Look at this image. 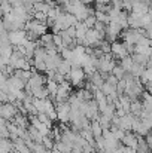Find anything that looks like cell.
<instances>
[{
  "label": "cell",
  "mask_w": 152,
  "mask_h": 153,
  "mask_svg": "<svg viewBox=\"0 0 152 153\" xmlns=\"http://www.w3.org/2000/svg\"><path fill=\"white\" fill-rule=\"evenodd\" d=\"M72 153H82V149H79V147H73V149H72Z\"/></svg>",
  "instance_id": "cell-26"
},
{
  "label": "cell",
  "mask_w": 152,
  "mask_h": 153,
  "mask_svg": "<svg viewBox=\"0 0 152 153\" xmlns=\"http://www.w3.org/2000/svg\"><path fill=\"white\" fill-rule=\"evenodd\" d=\"M88 82H90L94 88L100 89L101 86H103V83H104V77H103V74H101L100 71H96V73H93L91 76H88Z\"/></svg>",
  "instance_id": "cell-8"
},
{
  "label": "cell",
  "mask_w": 152,
  "mask_h": 153,
  "mask_svg": "<svg viewBox=\"0 0 152 153\" xmlns=\"http://www.w3.org/2000/svg\"><path fill=\"white\" fill-rule=\"evenodd\" d=\"M85 77H87V74L84 73V70L81 67H72L70 73L67 74V80L70 82L72 86H81V85H84Z\"/></svg>",
  "instance_id": "cell-1"
},
{
  "label": "cell",
  "mask_w": 152,
  "mask_h": 153,
  "mask_svg": "<svg viewBox=\"0 0 152 153\" xmlns=\"http://www.w3.org/2000/svg\"><path fill=\"white\" fill-rule=\"evenodd\" d=\"M27 40V31L25 30H16V31H9V43L12 46H21Z\"/></svg>",
  "instance_id": "cell-4"
},
{
  "label": "cell",
  "mask_w": 152,
  "mask_h": 153,
  "mask_svg": "<svg viewBox=\"0 0 152 153\" xmlns=\"http://www.w3.org/2000/svg\"><path fill=\"white\" fill-rule=\"evenodd\" d=\"M70 104L66 102H61V104H55V111H57V119L61 122V123H69L70 122Z\"/></svg>",
  "instance_id": "cell-2"
},
{
  "label": "cell",
  "mask_w": 152,
  "mask_h": 153,
  "mask_svg": "<svg viewBox=\"0 0 152 153\" xmlns=\"http://www.w3.org/2000/svg\"><path fill=\"white\" fill-rule=\"evenodd\" d=\"M110 132L113 134V137H115L118 141H121L122 137H124V134H125V131H122V129H119V128H116V126H110Z\"/></svg>",
  "instance_id": "cell-20"
},
{
  "label": "cell",
  "mask_w": 152,
  "mask_h": 153,
  "mask_svg": "<svg viewBox=\"0 0 152 153\" xmlns=\"http://www.w3.org/2000/svg\"><path fill=\"white\" fill-rule=\"evenodd\" d=\"M151 153H152V150H151Z\"/></svg>",
  "instance_id": "cell-34"
},
{
  "label": "cell",
  "mask_w": 152,
  "mask_h": 153,
  "mask_svg": "<svg viewBox=\"0 0 152 153\" xmlns=\"http://www.w3.org/2000/svg\"><path fill=\"white\" fill-rule=\"evenodd\" d=\"M96 4H112V0H96Z\"/></svg>",
  "instance_id": "cell-24"
},
{
  "label": "cell",
  "mask_w": 152,
  "mask_h": 153,
  "mask_svg": "<svg viewBox=\"0 0 152 153\" xmlns=\"http://www.w3.org/2000/svg\"><path fill=\"white\" fill-rule=\"evenodd\" d=\"M148 3H149V6H152V0H148Z\"/></svg>",
  "instance_id": "cell-30"
},
{
  "label": "cell",
  "mask_w": 152,
  "mask_h": 153,
  "mask_svg": "<svg viewBox=\"0 0 152 153\" xmlns=\"http://www.w3.org/2000/svg\"><path fill=\"white\" fill-rule=\"evenodd\" d=\"M51 153H61V152H60V150H58V149H55V147H54V149H52V150H51Z\"/></svg>",
  "instance_id": "cell-28"
},
{
  "label": "cell",
  "mask_w": 152,
  "mask_h": 153,
  "mask_svg": "<svg viewBox=\"0 0 152 153\" xmlns=\"http://www.w3.org/2000/svg\"><path fill=\"white\" fill-rule=\"evenodd\" d=\"M148 10H149V3H148V0H136V1H133L131 13L142 16V15H146Z\"/></svg>",
  "instance_id": "cell-5"
},
{
  "label": "cell",
  "mask_w": 152,
  "mask_h": 153,
  "mask_svg": "<svg viewBox=\"0 0 152 153\" xmlns=\"http://www.w3.org/2000/svg\"><path fill=\"white\" fill-rule=\"evenodd\" d=\"M140 101H142V105H143V110L152 113V94H149L148 91H145L142 94V100Z\"/></svg>",
  "instance_id": "cell-9"
},
{
  "label": "cell",
  "mask_w": 152,
  "mask_h": 153,
  "mask_svg": "<svg viewBox=\"0 0 152 153\" xmlns=\"http://www.w3.org/2000/svg\"><path fill=\"white\" fill-rule=\"evenodd\" d=\"M148 39L152 42V31H148Z\"/></svg>",
  "instance_id": "cell-29"
},
{
  "label": "cell",
  "mask_w": 152,
  "mask_h": 153,
  "mask_svg": "<svg viewBox=\"0 0 152 153\" xmlns=\"http://www.w3.org/2000/svg\"><path fill=\"white\" fill-rule=\"evenodd\" d=\"M90 129H91V132H93L94 138L101 137V134H103V128H101L100 122H99L97 119H96V120H91V123H90Z\"/></svg>",
  "instance_id": "cell-12"
},
{
  "label": "cell",
  "mask_w": 152,
  "mask_h": 153,
  "mask_svg": "<svg viewBox=\"0 0 152 153\" xmlns=\"http://www.w3.org/2000/svg\"><path fill=\"white\" fill-rule=\"evenodd\" d=\"M124 149H125V146H118V147L113 150V153H124Z\"/></svg>",
  "instance_id": "cell-25"
},
{
  "label": "cell",
  "mask_w": 152,
  "mask_h": 153,
  "mask_svg": "<svg viewBox=\"0 0 152 153\" xmlns=\"http://www.w3.org/2000/svg\"><path fill=\"white\" fill-rule=\"evenodd\" d=\"M93 1H96V0H81V3H84V4H90Z\"/></svg>",
  "instance_id": "cell-27"
},
{
  "label": "cell",
  "mask_w": 152,
  "mask_h": 153,
  "mask_svg": "<svg viewBox=\"0 0 152 153\" xmlns=\"http://www.w3.org/2000/svg\"><path fill=\"white\" fill-rule=\"evenodd\" d=\"M112 1H121V3H122V1H124V0H112Z\"/></svg>",
  "instance_id": "cell-31"
},
{
  "label": "cell",
  "mask_w": 152,
  "mask_h": 153,
  "mask_svg": "<svg viewBox=\"0 0 152 153\" xmlns=\"http://www.w3.org/2000/svg\"><path fill=\"white\" fill-rule=\"evenodd\" d=\"M131 1H136V0H131Z\"/></svg>",
  "instance_id": "cell-33"
},
{
  "label": "cell",
  "mask_w": 152,
  "mask_h": 153,
  "mask_svg": "<svg viewBox=\"0 0 152 153\" xmlns=\"http://www.w3.org/2000/svg\"><path fill=\"white\" fill-rule=\"evenodd\" d=\"M45 88H46V91H48V94H49L51 98H54L55 97V94H57V89H58V83L57 82H54V80H46V85H45Z\"/></svg>",
  "instance_id": "cell-15"
},
{
  "label": "cell",
  "mask_w": 152,
  "mask_h": 153,
  "mask_svg": "<svg viewBox=\"0 0 152 153\" xmlns=\"http://www.w3.org/2000/svg\"><path fill=\"white\" fill-rule=\"evenodd\" d=\"M100 91L106 95V97H107V95H110L112 92H115V91H116V88H115V86H112V85H109L107 82H104V83H103V86L100 88Z\"/></svg>",
  "instance_id": "cell-19"
},
{
  "label": "cell",
  "mask_w": 152,
  "mask_h": 153,
  "mask_svg": "<svg viewBox=\"0 0 152 153\" xmlns=\"http://www.w3.org/2000/svg\"><path fill=\"white\" fill-rule=\"evenodd\" d=\"M70 70H72V64H70V61H66V59H63V61L60 62L58 68H57V71H58L60 74L66 76V77H67V74L70 73Z\"/></svg>",
  "instance_id": "cell-14"
},
{
  "label": "cell",
  "mask_w": 152,
  "mask_h": 153,
  "mask_svg": "<svg viewBox=\"0 0 152 153\" xmlns=\"http://www.w3.org/2000/svg\"><path fill=\"white\" fill-rule=\"evenodd\" d=\"M145 141H146L148 147H149V149L152 150V134H151V132H149V134H148V135L145 137Z\"/></svg>",
  "instance_id": "cell-23"
},
{
  "label": "cell",
  "mask_w": 152,
  "mask_h": 153,
  "mask_svg": "<svg viewBox=\"0 0 152 153\" xmlns=\"http://www.w3.org/2000/svg\"><path fill=\"white\" fill-rule=\"evenodd\" d=\"M64 19H66V25H67V28L69 27H75L79 21L76 19V16L75 15H72V13H64Z\"/></svg>",
  "instance_id": "cell-17"
},
{
  "label": "cell",
  "mask_w": 152,
  "mask_h": 153,
  "mask_svg": "<svg viewBox=\"0 0 152 153\" xmlns=\"http://www.w3.org/2000/svg\"><path fill=\"white\" fill-rule=\"evenodd\" d=\"M96 22H97V19H96V16L94 15H90L82 24L88 28V30H91V28H94V25H96Z\"/></svg>",
  "instance_id": "cell-21"
},
{
  "label": "cell",
  "mask_w": 152,
  "mask_h": 153,
  "mask_svg": "<svg viewBox=\"0 0 152 153\" xmlns=\"http://www.w3.org/2000/svg\"><path fill=\"white\" fill-rule=\"evenodd\" d=\"M151 52H152V45H151Z\"/></svg>",
  "instance_id": "cell-32"
},
{
  "label": "cell",
  "mask_w": 152,
  "mask_h": 153,
  "mask_svg": "<svg viewBox=\"0 0 152 153\" xmlns=\"http://www.w3.org/2000/svg\"><path fill=\"white\" fill-rule=\"evenodd\" d=\"M94 16H96V19H97L99 22H103L104 25H107V24L110 22V18H109L107 13H103V12H97V10H96Z\"/></svg>",
  "instance_id": "cell-18"
},
{
  "label": "cell",
  "mask_w": 152,
  "mask_h": 153,
  "mask_svg": "<svg viewBox=\"0 0 152 153\" xmlns=\"http://www.w3.org/2000/svg\"><path fill=\"white\" fill-rule=\"evenodd\" d=\"M124 70H125V73H130V70L133 68V64H134V61H133V58H131V55H128V56H125V58H122V59H119V62H118Z\"/></svg>",
  "instance_id": "cell-13"
},
{
  "label": "cell",
  "mask_w": 152,
  "mask_h": 153,
  "mask_svg": "<svg viewBox=\"0 0 152 153\" xmlns=\"http://www.w3.org/2000/svg\"><path fill=\"white\" fill-rule=\"evenodd\" d=\"M142 110H143V105H142V101H140V100L131 101V105H130V113H131V114H134L136 117H139L140 113H142Z\"/></svg>",
  "instance_id": "cell-11"
},
{
  "label": "cell",
  "mask_w": 152,
  "mask_h": 153,
  "mask_svg": "<svg viewBox=\"0 0 152 153\" xmlns=\"http://www.w3.org/2000/svg\"><path fill=\"white\" fill-rule=\"evenodd\" d=\"M121 143H122V146H125V147H130V149H137V144H139V141H137V135L133 132V131H128V132H125L124 134V137H122V140H121Z\"/></svg>",
  "instance_id": "cell-6"
},
{
  "label": "cell",
  "mask_w": 152,
  "mask_h": 153,
  "mask_svg": "<svg viewBox=\"0 0 152 153\" xmlns=\"http://www.w3.org/2000/svg\"><path fill=\"white\" fill-rule=\"evenodd\" d=\"M128 28H142V21H140V16L139 15H134V13H128Z\"/></svg>",
  "instance_id": "cell-10"
},
{
  "label": "cell",
  "mask_w": 152,
  "mask_h": 153,
  "mask_svg": "<svg viewBox=\"0 0 152 153\" xmlns=\"http://www.w3.org/2000/svg\"><path fill=\"white\" fill-rule=\"evenodd\" d=\"M104 31H106V40H107V42H110V43H113V42H116V39L121 36L122 28L119 27V24H116V22L110 21V22L106 25Z\"/></svg>",
  "instance_id": "cell-3"
},
{
  "label": "cell",
  "mask_w": 152,
  "mask_h": 153,
  "mask_svg": "<svg viewBox=\"0 0 152 153\" xmlns=\"http://www.w3.org/2000/svg\"><path fill=\"white\" fill-rule=\"evenodd\" d=\"M112 55L115 56V59H122V58L128 56V52L125 49L124 42H113L112 43Z\"/></svg>",
  "instance_id": "cell-7"
},
{
  "label": "cell",
  "mask_w": 152,
  "mask_h": 153,
  "mask_svg": "<svg viewBox=\"0 0 152 153\" xmlns=\"http://www.w3.org/2000/svg\"><path fill=\"white\" fill-rule=\"evenodd\" d=\"M110 74H113L118 80H121V79H124V76H125V70H124L119 64H116V65H115V68L112 70V73H110Z\"/></svg>",
  "instance_id": "cell-16"
},
{
  "label": "cell",
  "mask_w": 152,
  "mask_h": 153,
  "mask_svg": "<svg viewBox=\"0 0 152 153\" xmlns=\"http://www.w3.org/2000/svg\"><path fill=\"white\" fill-rule=\"evenodd\" d=\"M104 82H107L109 85H112V86H115V88H116V85H118V82H119V80H118L113 74H107V77H106V80H104Z\"/></svg>",
  "instance_id": "cell-22"
}]
</instances>
